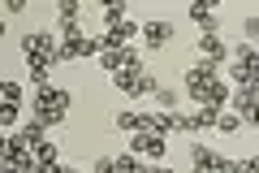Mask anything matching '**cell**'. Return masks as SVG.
<instances>
[{
	"instance_id": "1",
	"label": "cell",
	"mask_w": 259,
	"mask_h": 173,
	"mask_svg": "<svg viewBox=\"0 0 259 173\" xmlns=\"http://www.w3.org/2000/svg\"><path fill=\"white\" fill-rule=\"evenodd\" d=\"M30 109H35V117L44 121L48 130H56L65 121V109H69V91H65V87H39V95H35Z\"/></svg>"
},
{
	"instance_id": "2",
	"label": "cell",
	"mask_w": 259,
	"mask_h": 173,
	"mask_svg": "<svg viewBox=\"0 0 259 173\" xmlns=\"http://www.w3.org/2000/svg\"><path fill=\"white\" fill-rule=\"evenodd\" d=\"M164 134H156V130H134V139H130V152L134 156H147V160H160L164 156Z\"/></svg>"
},
{
	"instance_id": "3",
	"label": "cell",
	"mask_w": 259,
	"mask_h": 173,
	"mask_svg": "<svg viewBox=\"0 0 259 173\" xmlns=\"http://www.w3.org/2000/svg\"><path fill=\"white\" fill-rule=\"evenodd\" d=\"M22 52H26V56H52V61H56L61 44H56L52 30H30V35H22Z\"/></svg>"
},
{
	"instance_id": "4",
	"label": "cell",
	"mask_w": 259,
	"mask_h": 173,
	"mask_svg": "<svg viewBox=\"0 0 259 173\" xmlns=\"http://www.w3.org/2000/svg\"><path fill=\"white\" fill-rule=\"evenodd\" d=\"M13 134H18L22 143L30 147V152H39V147H44L48 139H52V130H48V126H44V121H39V117H30V121H22V126L13 130Z\"/></svg>"
},
{
	"instance_id": "5",
	"label": "cell",
	"mask_w": 259,
	"mask_h": 173,
	"mask_svg": "<svg viewBox=\"0 0 259 173\" xmlns=\"http://www.w3.org/2000/svg\"><path fill=\"white\" fill-rule=\"evenodd\" d=\"M225 65H216V61H207V56H199V61L186 70V82H199V87H207V82H216V78H225Z\"/></svg>"
},
{
	"instance_id": "6",
	"label": "cell",
	"mask_w": 259,
	"mask_h": 173,
	"mask_svg": "<svg viewBox=\"0 0 259 173\" xmlns=\"http://www.w3.org/2000/svg\"><path fill=\"white\" fill-rule=\"evenodd\" d=\"M143 56L134 52V48H117V52H104V70L117 74V70H139Z\"/></svg>"
},
{
	"instance_id": "7",
	"label": "cell",
	"mask_w": 259,
	"mask_h": 173,
	"mask_svg": "<svg viewBox=\"0 0 259 173\" xmlns=\"http://www.w3.org/2000/svg\"><path fill=\"white\" fill-rule=\"evenodd\" d=\"M143 39H147V48H164L168 39H173V22H164V18H151L147 26H143Z\"/></svg>"
},
{
	"instance_id": "8",
	"label": "cell",
	"mask_w": 259,
	"mask_h": 173,
	"mask_svg": "<svg viewBox=\"0 0 259 173\" xmlns=\"http://www.w3.org/2000/svg\"><path fill=\"white\" fill-rule=\"evenodd\" d=\"M190 22H199L203 35H221V22H216V13H212L207 0H194V5H190Z\"/></svg>"
},
{
	"instance_id": "9",
	"label": "cell",
	"mask_w": 259,
	"mask_h": 173,
	"mask_svg": "<svg viewBox=\"0 0 259 173\" xmlns=\"http://www.w3.org/2000/svg\"><path fill=\"white\" fill-rule=\"evenodd\" d=\"M199 52H203L207 56V61H216V65H225V61H229V48H225V39L221 35H199Z\"/></svg>"
},
{
	"instance_id": "10",
	"label": "cell",
	"mask_w": 259,
	"mask_h": 173,
	"mask_svg": "<svg viewBox=\"0 0 259 173\" xmlns=\"http://www.w3.org/2000/svg\"><path fill=\"white\" fill-rule=\"evenodd\" d=\"M229 61L242 65V70H250V74H259V48H255V44H238Z\"/></svg>"
},
{
	"instance_id": "11",
	"label": "cell",
	"mask_w": 259,
	"mask_h": 173,
	"mask_svg": "<svg viewBox=\"0 0 259 173\" xmlns=\"http://www.w3.org/2000/svg\"><path fill=\"white\" fill-rule=\"evenodd\" d=\"M229 100H233V87H229L225 78H216L212 87H207V100H203V104H212V109H225Z\"/></svg>"
},
{
	"instance_id": "12",
	"label": "cell",
	"mask_w": 259,
	"mask_h": 173,
	"mask_svg": "<svg viewBox=\"0 0 259 173\" xmlns=\"http://www.w3.org/2000/svg\"><path fill=\"white\" fill-rule=\"evenodd\" d=\"M26 65H30V82H39V87H48V74H52V56H26Z\"/></svg>"
},
{
	"instance_id": "13",
	"label": "cell",
	"mask_w": 259,
	"mask_h": 173,
	"mask_svg": "<svg viewBox=\"0 0 259 173\" xmlns=\"http://www.w3.org/2000/svg\"><path fill=\"white\" fill-rule=\"evenodd\" d=\"M74 56H104V44L100 39H91V35H82V39H74V44H65Z\"/></svg>"
},
{
	"instance_id": "14",
	"label": "cell",
	"mask_w": 259,
	"mask_h": 173,
	"mask_svg": "<svg viewBox=\"0 0 259 173\" xmlns=\"http://www.w3.org/2000/svg\"><path fill=\"white\" fill-rule=\"evenodd\" d=\"M121 22H125V5H121V0H112V5H104V26H121Z\"/></svg>"
},
{
	"instance_id": "15",
	"label": "cell",
	"mask_w": 259,
	"mask_h": 173,
	"mask_svg": "<svg viewBox=\"0 0 259 173\" xmlns=\"http://www.w3.org/2000/svg\"><path fill=\"white\" fill-rule=\"evenodd\" d=\"M18 109H22V104H0V126H5V134L18 130Z\"/></svg>"
},
{
	"instance_id": "16",
	"label": "cell",
	"mask_w": 259,
	"mask_h": 173,
	"mask_svg": "<svg viewBox=\"0 0 259 173\" xmlns=\"http://www.w3.org/2000/svg\"><path fill=\"white\" fill-rule=\"evenodd\" d=\"M156 109L177 113V91H173V87H156Z\"/></svg>"
},
{
	"instance_id": "17",
	"label": "cell",
	"mask_w": 259,
	"mask_h": 173,
	"mask_svg": "<svg viewBox=\"0 0 259 173\" xmlns=\"http://www.w3.org/2000/svg\"><path fill=\"white\" fill-rule=\"evenodd\" d=\"M74 39H82V26H78V18H61V44H74Z\"/></svg>"
},
{
	"instance_id": "18",
	"label": "cell",
	"mask_w": 259,
	"mask_h": 173,
	"mask_svg": "<svg viewBox=\"0 0 259 173\" xmlns=\"http://www.w3.org/2000/svg\"><path fill=\"white\" fill-rule=\"evenodd\" d=\"M35 160H39V164H61V147H56L52 139H48V143L35 152Z\"/></svg>"
},
{
	"instance_id": "19",
	"label": "cell",
	"mask_w": 259,
	"mask_h": 173,
	"mask_svg": "<svg viewBox=\"0 0 259 173\" xmlns=\"http://www.w3.org/2000/svg\"><path fill=\"white\" fill-rule=\"evenodd\" d=\"M238 126H242V117H238L233 109H225V113H221V121H216V130H221V134H233Z\"/></svg>"
},
{
	"instance_id": "20",
	"label": "cell",
	"mask_w": 259,
	"mask_h": 173,
	"mask_svg": "<svg viewBox=\"0 0 259 173\" xmlns=\"http://www.w3.org/2000/svg\"><path fill=\"white\" fill-rule=\"evenodd\" d=\"M112 160H117V173H139V169H143L134 152H125V156H112Z\"/></svg>"
},
{
	"instance_id": "21",
	"label": "cell",
	"mask_w": 259,
	"mask_h": 173,
	"mask_svg": "<svg viewBox=\"0 0 259 173\" xmlns=\"http://www.w3.org/2000/svg\"><path fill=\"white\" fill-rule=\"evenodd\" d=\"M212 173H242V160H229V156H216Z\"/></svg>"
},
{
	"instance_id": "22",
	"label": "cell",
	"mask_w": 259,
	"mask_h": 173,
	"mask_svg": "<svg viewBox=\"0 0 259 173\" xmlns=\"http://www.w3.org/2000/svg\"><path fill=\"white\" fill-rule=\"evenodd\" d=\"M0 95H5V104H22V87H18V82H0Z\"/></svg>"
},
{
	"instance_id": "23",
	"label": "cell",
	"mask_w": 259,
	"mask_h": 173,
	"mask_svg": "<svg viewBox=\"0 0 259 173\" xmlns=\"http://www.w3.org/2000/svg\"><path fill=\"white\" fill-rule=\"evenodd\" d=\"M117 130H139V113H134V109H121L117 113Z\"/></svg>"
},
{
	"instance_id": "24",
	"label": "cell",
	"mask_w": 259,
	"mask_h": 173,
	"mask_svg": "<svg viewBox=\"0 0 259 173\" xmlns=\"http://www.w3.org/2000/svg\"><path fill=\"white\" fill-rule=\"evenodd\" d=\"M56 13H61V18H78L82 5H78V0H56Z\"/></svg>"
},
{
	"instance_id": "25",
	"label": "cell",
	"mask_w": 259,
	"mask_h": 173,
	"mask_svg": "<svg viewBox=\"0 0 259 173\" xmlns=\"http://www.w3.org/2000/svg\"><path fill=\"white\" fill-rule=\"evenodd\" d=\"M95 173H117V160H112V156H100V160H95Z\"/></svg>"
},
{
	"instance_id": "26",
	"label": "cell",
	"mask_w": 259,
	"mask_h": 173,
	"mask_svg": "<svg viewBox=\"0 0 259 173\" xmlns=\"http://www.w3.org/2000/svg\"><path fill=\"white\" fill-rule=\"evenodd\" d=\"M242 30H246V44H255V39H259V18H246Z\"/></svg>"
},
{
	"instance_id": "27",
	"label": "cell",
	"mask_w": 259,
	"mask_h": 173,
	"mask_svg": "<svg viewBox=\"0 0 259 173\" xmlns=\"http://www.w3.org/2000/svg\"><path fill=\"white\" fill-rule=\"evenodd\" d=\"M151 173H177V169H168V164H151Z\"/></svg>"
},
{
	"instance_id": "28",
	"label": "cell",
	"mask_w": 259,
	"mask_h": 173,
	"mask_svg": "<svg viewBox=\"0 0 259 173\" xmlns=\"http://www.w3.org/2000/svg\"><path fill=\"white\" fill-rule=\"evenodd\" d=\"M246 121H250V126H255V130H259V109H255V113H250V117H246Z\"/></svg>"
},
{
	"instance_id": "29",
	"label": "cell",
	"mask_w": 259,
	"mask_h": 173,
	"mask_svg": "<svg viewBox=\"0 0 259 173\" xmlns=\"http://www.w3.org/2000/svg\"><path fill=\"white\" fill-rule=\"evenodd\" d=\"M61 173H82V169H74V164H61Z\"/></svg>"
},
{
	"instance_id": "30",
	"label": "cell",
	"mask_w": 259,
	"mask_h": 173,
	"mask_svg": "<svg viewBox=\"0 0 259 173\" xmlns=\"http://www.w3.org/2000/svg\"><path fill=\"white\" fill-rule=\"evenodd\" d=\"M255 18H259V13H255Z\"/></svg>"
}]
</instances>
